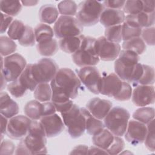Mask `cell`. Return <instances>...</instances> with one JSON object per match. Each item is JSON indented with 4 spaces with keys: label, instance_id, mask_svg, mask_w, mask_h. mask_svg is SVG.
<instances>
[{
    "label": "cell",
    "instance_id": "1",
    "mask_svg": "<svg viewBox=\"0 0 155 155\" xmlns=\"http://www.w3.org/2000/svg\"><path fill=\"white\" fill-rule=\"evenodd\" d=\"M81 82L75 73L68 68L59 69L50 82L51 90L62 92L71 99H75L79 93Z\"/></svg>",
    "mask_w": 155,
    "mask_h": 155
},
{
    "label": "cell",
    "instance_id": "2",
    "mask_svg": "<svg viewBox=\"0 0 155 155\" xmlns=\"http://www.w3.org/2000/svg\"><path fill=\"white\" fill-rule=\"evenodd\" d=\"M22 140L27 148L29 154L47 153V136L44 127L40 121L32 120L28 133Z\"/></svg>",
    "mask_w": 155,
    "mask_h": 155
},
{
    "label": "cell",
    "instance_id": "3",
    "mask_svg": "<svg viewBox=\"0 0 155 155\" xmlns=\"http://www.w3.org/2000/svg\"><path fill=\"white\" fill-rule=\"evenodd\" d=\"M96 39L91 36H85L82 41L80 48L72 54L73 62L80 67L94 66L100 59L96 49Z\"/></svg>",
    "mask_w": 155,
    "mask_h": 155
},
{
    "label": "cell",
    "instance_id": "4",
    "mask_svg": "<svg viewBox=\"0 0 155 155\" xmlns=\"http://www.w3.org/2000/svg\"><path fill=\"white\" fill-rule=\"evenodd\" d=\"M130 117V113L122 107H112L104 119V125L114 136L122 137L124 135Z\"/></svg>",
    "mask_w": 155,
    "mask_h": 155
},
{
    "label": "cell",
    "instance_id": "5",
    "mask_svg": "<svg viewBox=\"0 0 155 155\" xmlns=\"http://www.w3.org/2000/svg\"><path fill=\"white\" fill-rule=\"evenodd\" d=\"M104 8V6L101 2L84 1L78 6L76 18L83 27L94 25L99 21L101 14Z\"/></svg>",
    "mask_w": 155,
    "mask_h": 155
},
{
    "label": "cell",
    "instance_id": "6",
    "mask_svg": "<svg viewBox=\"0 0 155 155\" xmlns=\"http://www.w3.org/2000/svg\"><path fill=\"white\" fill-rule=\"evenodd\" d=\"M61 115L71 137L76 139L84 134L86 131L85 119L78 105L73 104L69 110L62 113Z\"/></svg>",
    "mask_w": 155,
    "mask_h": 155
},
{
    "label": "cell",
    "instance_id": "7",
    "mask_svg": "<svg viewBox=\"0 0 155 155\" xmlns=\"http://www.w3.org/2000/svg\"><path fill=\"white\" fill-rule=\"evenodd\" d=\"M139 56L131 50H121L114 62L116 74L123 81L129 82L135 67L139 63Z\"/></svg>",
    "mask_w": 155,
    "mask_h": 155
},
{
    "label": "cell",
    "instance_id": "8",
    "mask_svg": "<svg viewBox=\"0 0 155 155\" xmlns=\"http://www.w3.org/2000/svg\"><path fill=\"white\" fill-rule=\"evenodd\" d=\"M27 65L25 59L18 53H13L4 58L1 56V73L7 82L18 79Z\"/></svg>",
    "mask_w": 155,
    "mask_h": 155
},
{
    "label": "cell",
    "instance_id": "9",
    "mask_svg": "<svg viewBox=\"0 0 155 155\" xmlns=\"http://www.w3.org/2000/svg\"><path fill=\"white\" fill-rule=\"evenodd\" d=\"M53 31L55 36L59 39L76 36L82 35L83 26L76 18L61 15L54 25Z\"/></svg>",
    "mask_w": 155,
    "mask_h": 155
},
{
    "label": "cell",
    "instance_id": "10",
    "mask_svg": "<svg viewBox=\"0 0 155 155\" xmlns=\"http://www.w3.org/2000/svg\"><path fill=\"white\" fill-rule=\"evenodd\" d=\"M59 67L56 62L47 58H42L37 63L32 64L31 71L35 80L38 83H48L56 76Z\"/></svg>",
    "mask_w": 155,
    "mask_h": 155
},
{
    "label": "cell",
    "instance_id": "11",
    "mask_svg": "<svg viewBox=\"0 0 155 155\" xmlns=\"http://www.w3.org/2000/svg\"><path fill=\"white\" fill-rule=\"evenodd\" d=\"M78 76L81 82L90 92L95 94H99L102 76L96 67H81L78 71Z\"/></svg>",
    "mask_w": 155,
    "mask_h": 155
},
{
    "label": "cell",
    "instance_id": "12",
    "mask_svg": "<svg viewBox=\"0 0 155 155\" xmlns=\"http://www.w3.org/2000/svg\"><path fill=\"white\" fill-rule=\"evenodd\" d=\"M31 119L26 116L18 115L10 119L7 125V135L11 139L19 140L27 134Z\"/></svg>",
    "mask_w": 155,
    "mask_h": 155
},
{
    "label": "cell",
    "instance_id": "13",
    "mask_svg": "<svg viewBox=\"0 0 155 155\" xmlns=\"http://www.w3.org/2000/svg\"><path fill=\"white\" fill-rule=\"evenodd\" d=\"M96 49L99 59L104 61L116 60L121 51L119 43L111 42L105 36H101L96 39Z\"/></svg>",
    "mask_w": 155,
    "mask_h": 155
},
{
    "label": "cell",
    "instance_id": "14",
    "mask_svg": "<svg viewBox=\"0 0 155 155\" xmlns=\"http://www.w3.org/2000/svg\"><path fill=\"white\" fill-rule=\"evenodd\" d=\"M147 133L145 124L136 120L128 121L126 131L124 134L126 140L134 146L144 142Z\"/></svg>",
    "mask_w": 155,
    "mask_h": 155
},
{
    "label": "cell",
    "instance_id": "15",
    "mask_svg": "<svg viewBox=\"0 0 155 155\" xmlns=\"http://www.w3.org/2000/svg\"><path fill=\"white\" fill-rule=\"evenodd\" d=\"M131 100L137 107H146L155 101L154 87L153 85H138L132 91Z\"/></svg>",
    "mask_w": 155,
    "mask_h": 155
},
{
    "label": "cell",
    "instance_id": "16",
    "mask_svg": "<svg viewBox=\"0 0 155 155\" xmlns=\"http://www.w3.org/2000/svg\"><path fill=\"white\" fill-rule=\"evenodd\" d=\"M123 81L114 73L102 77L99 93L114 97L120 91Z\"/></svg>",
    "mask_w": 155,
    "mask_h": 155
},
{
    "label": "cell",
    "instance_id": "17",
    "mask_svg": "<svg viewBox=\"0 0 155 155\" xmlns=\"http://www.w3.org/2000/svg\"><path fill=\"white\" fill-rule=\"evenodd\" d=\"M40 122L44 127L47 137L57 136L64 130L65 125L63 120L56 113L42 117Z\"/></svg>",
    "mask_w": 155,
    "mask_h": 155
},
{
    "label": "cell",
    "instance_id": "18",
    "mask_svg": "<svg viewBox=\"0 0 155 155\" xmlns=\"http://www.w3.org/2000/svg\"><path fill=\"white\" fill-rule=\"evenodd\" d=\"M113 107L109 100L94 97L86 104V108L95 117L102 120L105 118Z\"/></svg>",
    "mask_w": 155,
    "mask_h": 155
},
{
    "label": "cell",
    "instance_id": "19",
    "mask_svg": "<svg viewBox=\"0 0 155 155\" xmlns=\"http://www.w3.org/2000/svg\"><path fill=\"white\" fill-rule=\"evenodd\" d=\"M125 15L121 10L105 8L101 14L99 21L105 28L120 25L124 22Z\"/></svg>",
    "mask_w": 155,
    "mask_h": 155
},
{
    "label": "cell",
    "instance_id": "20",
    "mask_svg": "<svg viewBox=\"0 0 155 155\" xmlns=\"http://www.w3.org/2000/svg\"><path fill=\"white\" fill-rule=\"evenodd\" d=\"M154 12L146 13L142 12L136 15H127L125 16L124 22L136 28H142L153 27L154 24Z\"/></svg>",
    "mask_w": 155,
    "mask_h": 155
},
{
    "label": "cell",
    "instance_id": "21",
    "mask_svg": "<svg viewBox=\"0 0 155 155\" xmlns=\"http://www.w3.org/2000/svg\"><path fill=\"white\" fill-rule=\"evenodd\" d=\"M0 113L8 119L16 116L19 113L18 104L5 91H1L0 94Z\"/></svg>",
    "mask_w": 155,
    "mask_h": 155
},
{
    "label": "cell",
    "instance_id": "22",
    "mask_svg": "<svg viewBox=\"0 0 155 155\" xmlns=\"http://www.w3.org/2000/svg\"><path fill=\"white\" fill-rule=\"evenodd\" d=\"M85 119V127L87 133L93 136L105 128L104 124L100 120L93 116L85 108H81Z\"/></svg>",
    "mask_w": 155,
    "mask_h": 155
},
{
    "label": "cell",
    "instance_id": "23",
    "mask_svg": "<svg viewBox=\"0 0 155 155\" xmlns=\"http://www.w3.org/2000/svg\"><path fill=\"white\" fill-rule=\"evenodd\" d=\"M84 37L85 36L82 34L79 36L60 39L58 43L59 47L66 53L73 54L80 48Z\"/></svg>",
    "mask_w": 155,
    "mask_h": 155
},
{
    "label": "cell",
    "instance_id": "24",
    "mask_svg": "<svg viewBox=\"0 0 155 155\" xmlns=\"http://www.w3.org/2000/svg\"><path fill=\"white\" fill-rule=\"evenodd\" d=\"M59 11L53 4H45L39 10V18L43 24H51L58 19Z\"/></svg>",
    "mask_w": 155,
    "mask_h": 155
},
{
    "label": "cell",
    "instance_id": "25",
    "mask_svg": "<svg viewBox=\"0 0 155 155\" xmlns=\"http://www.w3.org/2000/svg\"><path fill=\"white\" fill-rule=\"evenodd\" d=\"M114 135L108 129H103L98 133L93 136L92 142L94 145L107 150L113 142Z\"/></svg>",
    "mask_w": 155,
    "mask_h": 155
},
{
    "label": "cell",
    "instance_id": "26",
    "mask_svg": "<svg viewBox=\"0 0 155 155\" xmlns=\"http://www.w3.org/2000/svg\"><path fill=\"white\" fill-rule=\"evenodd\" d=\"M36 49L39 54L43 56H52L59 49V44L56 39L51 38L37 43Z\"/></svg>",
    "mask_w": 155,
    "mask_h": 155
},
{
    "label": "cell",
    "instance_id": "27",
    "mask_svg": "<svg viewBox=\"0 0 155 155\" xmlns=\"http://www.w3.org/2000/svg\"><path fill=\"white\" fill-rule=\"evenodd\" d=\"M24 113L31 120H39L42 117V103L37 100L28 101L24 107Z\"/></svg>",
    "mask_w": 155,
    "mask_h": 155
},
{
    "label": "cell",
    "instance_id": "28",
    "mask_svg": "<svg viewBox=\"0 0 155 155\" xmlns=\"http://www.w3.org/2000/svg\"><path fill=\"white\" fill-rule=\"evenodd\" d=\"M154 113L155 110L153 107H142L133 113V117L136 120L147 124L154 119Z\"/></svg>",
    "mask_w": 155,
    "mask_h": 155
},
{
    "label": "cell",
    "instance_id": "29",
    "mask_svg": "<svg viewBox=\"0 0 155 155\" xmlns=\"http://www.w3.org/2000/svg\"><path fill=\"white\" fill-rule=\"evenodd\" d=\"M22 5L19 1H0L1 12L12 17L18 15L21 12Z\"/></svg>",
    "mask_w": 155,
    "mask_h": 155
},
{
    "label": "cell",
    "instance_id": "30",
    "mask_svg": "<svg viewBox=\"0 0 155 155\" xmlns=\"http://www.w3.org/2000/svg\"><path fill=\"white\" fill-rule=\"evenodd\" d=\"M34 97L36 100L45 102L50 101L52 97V90L48 83H40L38 84L34 90Z\"/></svg>",
    "mask_w": 155,
    "mask_h": 155
},
{
    "label": "cell",
    "instance_id": "31",
    "mask_svg": "<svg viewBox=\"0 0 155 155\" xmlns=\"http://www.w3.org/2000/svg\"><path fill=\"white\" fill-rule=\"evenodd\" d=\"M122 48L124 50L133 51L139 55L146 50V44L140 37H137L124 41Z\"/></svg>",
    "mask_w": 155,
    "mask_h": 155
},
{
    "label": "cell",
    "instance_id": "32",
    "mask_svg": "<svg viewBox=\"0 0 155 155\" xmlns=\"http://www.w3.org/2000/svg\"><path fill=\"white\" fill-rule=\"evenodd\" d=\"M36 42L37 43L53 38L54 35L52 28L46 24H39L34 29Z\"/></svg>",
    "mask_w": 155,
    "mask_h": 155
},
{
    "label": "cell",
    "instance_id": "33",
    "mask_svg": "<svg viewBox=\"0 0 155 155\" xmlns=\"http://www.w3.org/2000/svg\"><path fill=\"white\" fill-rule=\"evenodd\" d=\"M31 66L32 64H27L19 79L27 90L34 91L38 85V83L33 77L31 71Z\"/></svg>",
    "mask_w": 155,
    "mask_h": 155
},
{
    "label": "cell",
    "instance_id": "34",
    "mask_svg": "<svg viewBox=\"0 0 155 155\" xmlns=\"http://www.w3.org/2000/svg\"><path fill=\"white\" fill-rule=\"evenodd\" d=\"M25 25H24V24L19 20H14L7 30V35L8 37L13 41H19L24 33Z\"/></svg>",
    "mask_w": 155,
    "mask_h": 155
},
{
    "label": "cell",
    "instance_id": "35",
    "mask_svg": "<svg viewBox=\"0 0 155 155\" xmlns=\"http://www.w3.org/2000/svg\"><path fill=\"white\" fill-rule=\"evenodd\" d=\"M17 45L13 39L5 36L0 37V51L1 56H8L16 50Z\"/></svg>",
    "mask_w": 155,
    "mask_h": 155
},
{
    "label": "cell",
    "instance_id": "36",
    "mask_svg": "<svg viewBox=\"0 0 155 155\" xmlns=\"http://www.w3.org/2000/svg\"><path fill=\"white\" fill-rule=\"evenodd\" d=\"M58 10L63 16H73L77 13L78 5L73 1H62L58 4Z\"/></svg>",
    "mask_w": 155,
    "mask_h": 155
},
{
    "label": "cell",
    "instance_id": "37",
    "mask_svg": "<svg viewBox=\"0 0 155 155\" xmlns=\"http://www.w3.org/2000/svg\"><path fill=\"white\" fill-rule=\"evenodd\" d=\"M104 34L107 40L116 43L120 42L122 41V24L106 28Z\"/></svg>",
    "mask_w": 155,
    "mask_h": 155
},
{
    "label": "cell",
    "instance_id": "38",
    "mask_svg": "<svg viewBox=\"0 0 155 155\" xmlns=\"http://www.w3.org/2000/svg\"><path fill=\"white\" fill-rule=\"evenodd\" d=\"M7 88L10 93L16 98L23 96L27 90L19 78L14 81L10 82L7 85Z\"/></svg>",
    "mask_w": 155,
    "mask_h": 155
},
{
    "label": "cell",
    "instance_id": "39",
    "mask_svg": "<svg viewBox=\"0 0 155 155\" xmlns=\"http://www.w3.org/2000/svg\"><path fill=\"white\" fill-rule=\"evenodd\" d=\"M143 71L137 83L138 85H152L154 83V70L151 66L143 64Z\"/></svg>",
    "mask_w": 155,
    "mask_h": 155
},
{
    "label": "cell",
    "instance_id": "40",
    "mask_svg": "<svg viewBox=\"0 0 155 155\" xmlns=\"http://www.w3.org/2000/svg\"><path fill=\"white\" fill-rule=\"evenodd\" d=\"M142 30V28L133 27L124 22L123 24H122V40L125 41L134 38L140 37Z\"/></svg>",
    "mask_w": 155,
    "mask_h": 155
},
{
    "label": "cell",
    "instance_id": "41",
    "mask_svg": "<svg viewBox=\"0 0 155 155\" xmlns=\"http://www.w3.org/2000/svg\"><path fill=\"white\" fill-rule=\"evenodd\" d=\"M143 4L142 1L128 0L125 1L123 7V12L127 15H136L142 12Z\"/></svg>",
    "mask_w": 155,
    "mask_h": 155
},
{
    "label": "cell",
    "instance_id": "42",
    "mask_svg": "<svg viewBox=\"0 0 155 155\" xmlns=\"http://www.w3.org/2000/svg\"><path fill=\"white\" fill-rule=\"evenodd\" d=\"M19 44L23 47H32L35 44L36 38L33 29L28 26L25 25V30L21 38L18 41Z\"/></svg>",
    "mask_w": 155,
    "mask_h": 155
},
{
    "label": "cell",
    "instance_id": "43",
    "mask_svg": "<svg viewBox=\"0 0 155 155\" xmlns=\"http://www.w3.org/2000/svg\"><path fill=\"white\" fill-rule=\"evenodd\" d=\"M147 133L145 139V144L148 150L150 151H155L154 139V119L147 124Z\"/></svg>",
    "mask_w": 155,
    "mask_h": 155
},
{
    "label": "cell",
    "instance_id": "44",
    "mask_svg": "<svg viewBox=\"0 0 155 155\" xmlns=\"http://www.w3.org/2000/svg\"><path fill=\"white\" fill-rule=\"evenodd\" d=\"M125 147V142L120 137L114 136V140L110 147L107 149V152L108 154L116 155L120 154Z\"/></svg>",
    "mask_w": 155,
    "mask_h": 155
},
{
    "label": "cell",
    "instance_id": "45",
    "mask_svg": "<svg viewBox=\"0 0 155 155\" xmlns=\"http://www.w3.org/2000/svg\"><path fill=\"white\" fill-rule=\"evenodd\" d=\"M132 88L127 82L123 81L120 91L113 98L119 101H126L131 99L132 95Z\"/></svg>",
    "mask_w": 155,
    "mask_h": 155
},
{
    "label": "cell",
    "instance_id": "46",
    "mask_svg": "<svg viewBox=\"0 0 155 155\" xmlns=\"http://www.w3.org/2000/svg\"><path fill=\"white\" fill-rule=\"evenodd\" d=\"M141 36V38L143 39L145 43L149 45H154L155 44L154 27L153 26L142 28Z\"/></svg>",
    "mask_w": 155,
    "mask_h": 155
},
{
    "label": "cell",
    "instance_id": "47",
    "mask_svg": "<svg viewBox=\"0 0 155 155\" xmlns=\"http://www.w3.org/2000/svg\"><path fill=\"white\" fill-rule=\"evenodd\" d=\"M15 150V145L12 141L5 139L1 142V154H13Z\"/></svg>",
    "mask_w": 155,
    "mask_h": 155
},
{
    "label": "cell",
    "instance_id": "48",
    "mask_svg": "<svg viewBox=\"0 0 155 155\" xmlns=\"http://www.w3.org/2000/svg\"><path fill=\"white\" fill-rule=\"evenodd\" d=\"M13 21V18L3 13H1V33H4L8 29L10 24Z\"/></svg>",
    "mask_w": 155,
    "mask_h": 155
},
{
    "label": "cell",
    "instance_id": "49",
    "mask_svg": "<svg viewBox=\"0 0 155 155\" xmlns=\"http://www.w3.org/2000/svg\"><path fill=\"white\" fill-rule=\"evenodd\" d=\"M125 3V1L123 0H106L103 2L102 4L105 8L120 10L123 8Z\"/></svg>",
    "mask_w": 155,
    "mask_h": 155
},
{
    "label": "cell",
    "instance_id": "50",
    "mask_svg": "<svg viewBox=\"0 0 155 155\" xmlns=\"http://www.w3.org/2000/svg\"><path fill=\"white\" fill-rule=\"evenodd\" d=\"M42 117L50 116L56 113V109L52 103V102H45L42 103Z\"/></svg>",
    "mask_w": 155,
    "mask_h": 155
},
{
    "label": "cell",
    "instance_id": "51",
    "mask_svg": "<svg viewBox=\"0 0 155 155\" xmlns=\"http://www.w3.org/2000/svg\"><path fill=\"white\" fill-rule=\"evenodd\" d=\"M143 9L142 12L146 13H151L154 12V0H145L142 1Z\"/></svg>",
    "mask_w": 155,
    "mask_h": 155
},
{
    "label": "cell",
    "instance_id": "52",
    "mask_svg": "<svg viewBox=\"0 0 155 155\" xmlns=\"http://www.w3.org/2000/svg\"><path fill=\"white\" fill-rule=\"evenodd\" d=\"M89 148L85 145H79L73 148L70 154H88Z\"/></svg>",
    "mask_w": 155,
    "mask_h": 155
},
{
    "label": "cell",
    "instance_id": "53",
    "mask_svg": "<svg viewBox=\"0 0 155 155\" xmlns=\"http://www.w3.org/2000/svg\"><path fill=\"white\" fill-rule=\"evenodd\" d=\"M88 154H108L106 150L94 145L89 148Z\"/></svg>",
    "mask_w": 155,
    "mask_h": 155
},
{
    "label": "cell",
    "instance_id": "54",
    "mask_svg": "<svg viewBox=\"0 0 155 155\" xmlns=\"http://www.w3.org/2000/svg\"><path fill=\"white\" fill-rule=\"evenodd\" d=\"M8 118L1 114V134H5L7 133V128L8 125Z\"/></svg>",
    "mask_w": 155,
    "mask_h": 155
},
{
    "label": "cell",
    "instance_id": "55",
    "mask_svg": "<svg viewBox=\"0 0 155 155\" xmlns=\"http://www.w3.org/2000/svg\"><path fill=\"white\" fill-rule=\"evenodd\" d=\"M38 1H33V0H30V1H21V2L22 4L24 6L26 7H29V6H34L36 5L38 3Z\"/></svg>",
    "mask_w": 155,
    "mask_h": 155
},
{
    "label": "cell",
    "instance_id": "56",
    "mask_svg": "<svg viewBox=\"0 0 155 155\" xmlns=\"http://www.w3.org/2000/svg\"><path fill=\"white\" fill-rule=\"evenodd\" d=\"M124 153H126V154H127V153H128V154H132V153L128 151V150H127V151H124V152H120V154H124Z\"/></svg>",
    "mask_w": 155,
    "mask_h": 155
}]
</instances>
